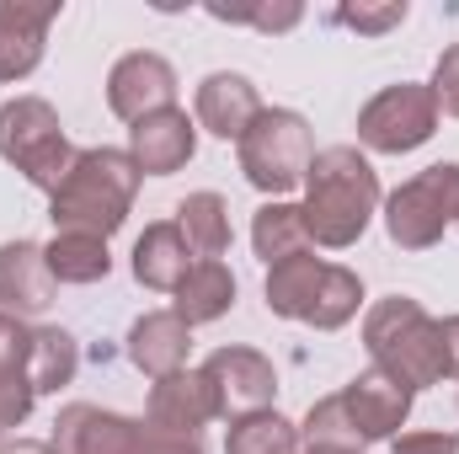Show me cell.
Returning a JSON list of instances; mask_svg holds the SVG:
<instances>
[{
    "instance_id": "obj_3",
    "label": "cell",
    "mask_w": 459,
    "mask_h": 454,
    "mask_svg": "<svg viewBox=\"0 0 459 454\" xmlns=\"http://www.w3.org/2000/svg\"><path fill=\"white\" fill-rule=\"evenodd\" d=\"M363 347H368L374 369H385L406 390H433L449 380L438 316H428L422 300H411V294H385L363 310Z\"/></svg>"
},
{
    "instance_id": "obj_10",
    "label": "cell",
    "mask_w": 459,
    "mask_h": 454,
    "mask_svg": "<svg viewBox=\"0 0 459 454\" xmlns=\"http://www.w3.org/2000/svg\"><path fill=\"white\" fill-rule=\"evenodd\" d=\"M337 396H342L347 417H352V428H358L363 444H390V439L406 428L411 406H417V390H406L401 380H390V374L374 369V363H368L363 374H352Z\"/></svg>"
},
{
    "instance_id": "obj_29",
    "label": "cell",
    "mask_w": 459,
    "mask_h": 454,
    "mask_svg": "<svg viewBox=\"0 0 459 454\" xmlns=\"http://www.w3.org/2000/svg\"><path fill=\"white\" fill-rule=\"evenodd\" d=\"M406 0H385V5H368V0H358V5H337V22H342L347 32H358V38H385L390 27H401L406 22Z\"/></svg>"
},
{
    "instance_id": "obj_17",
    "label": "cell",
    "mask_w": 459,
    "mask_h": 454,
    "mask_svg": "<svg viewBox=\"0 0 459 454\" xmlns=\"http://www.w3.org/2000/svg\"><path fill=\"white\" fill-rule=\"evenodd\" d=\"M128 363L150 380H166L177 369H187V353H193V327L177 316V310H144L134 327H128Z\"/></svg>"
},
{
    "instance_id": "obj_34",
    "label": "cell",
    "mask_w": 459,
    "mask_h": 454,
    "mask_svg": "<svg viewBox=\"0 0 459 454\" xmlns=\"http://www.w3.org/2000/svg\"><path fill=\"white\" fill-rule=\"evenodd\" d=\"M139 454H204V439H193V433H160V428H144Z\"/></svg>"
},
{
    "instance_id": "obj_12",
    "label": "cell",
    "mask_w": 459,
    "mask_h": 454,
    "mask_svg": "<svg viewBox=\"0 0 459 454\" xmlns=\"http://www.w3.org/2000/svg\"><path fill=\"white\" fill-rule=\"evenodd\" d=\"M144 444V423L91 406V401H70L54 417V450L59 454H139Z\"/></svg>"
},
{
    "instance_id": "obj_7",
    "label": "cell",
    "mask_w": 459,
    "mask_h": 454,
    "mask_svg": "<svg viewBox=\"0 0 459 454\" xmlns=\"http://www.w3.org/2000/svg\"><path fill=\"white\" fill-rule=\"evenodd\" d=\"M438 134V102L428 81H395L358 108V144L368 155H411Z\"/></svg>"
},
{
    "instance_id": "obj_25",
    "label": "cell",
    "mask_w": 459,
    "mask_h": 454,
    "mask_svg": "<svg viewBox=\"0 0 459 454\" xmlns=\"http://www.w3.org/2000/svg\"><path fill=\"white\" fill-rule=\"evenodd\" d=\"M363 300H368L363 278H358L352 267H342V262H326V278H321V289H316V305H310L305 327H316V332H342L347 321L363 310Z\"/></svg>"
},
{
    "instance_id": "obj_35",
    "label": "cell",
    "mask_w": 459,
    "mask_h": 454,
    "mask_svg": "<svg viewBox=\"0 0 459 454\" xmlns=\"http://www.w3.org/2000/svg\"><path fill=\"white\" fill-rule=\"evenodd\" d=\"M438 337H444V369L459 380V316H438Z\"/></svg>"
},
{
    "instance_id": "obj_1",
    "label": "cell",
    "mask_w": 459,
    "mask_h": 454,
    "mask_svg": "<svg viewBox=\"0 0 459 454\" xmlns=\"http://www.w3.org/2000/svg\"><path fill=\"white\" fill-rule=\"evenodd\" d=\"M385 193H379V171L358 144H326L316 150L310 171H305V225L310 240L326 251H347L363 240V230L374 225Z\"/></svg>"
},
{
    "instance_id": "obj_4",
    "label": "cell",
    "mask_w": 459,
    "mask_h": 454,
    "mask_svg": "<svg viewBox=\"0 0 459 454\" xmlns=\"http://www.w3.org/2000/svg\"><path fill=\"white\" fill-rule=\"evenodd\" d=\"M235 155H240V177L256 193L289 198L294 188H305V171L316 161V134L294 108H262V118L240 134Z\"/></svg>"
},
{
    "instance_id": "obj_6",
    "label": "cell",
    "mask_w": 459,
    "mask_h": 454,
    "mask_svg": "<svg viewBox=\"0 0 459 454\" xmlns=\"http://www.w3.org/2000/svg\"><path fill=\"white\" fill-rule=\"evenodd\" d=\"M379 214H385L390 246H401V251L438 246L459 225V161H438V166H422L417 177H406L379 204Z\"/></svg>"
},
{
    "instance_id": "obj_2",
    "label": "cell",
    "mask_w": 459,
    "mask_h": 454,
    "mask_svg": "<svg viewBox=\"0 0 459 454\" xmlns=\"http://www.w3.org/2000/svg\"><path fill=\"white\" fill-rule=\"evenodd\" d=\"M139 182H144V171L134 166L128 150H117V144H86V150H75L70 177L48 193L54 235L75 230V235L113 240L117 230L128 225V214H134Z\"/></svg>"
},
{
    "instance_id": "obj_37",
    "label": "cell",
    "mask_w": 459,
    "mask_h": 454,
    "mask_svg": "<svg viewBox=\"0 0 459 454\" xmlns=\"http://www.w3.org/2000/svg\"><path fill=\"white\" fill-rule=\"evenodd\" d=\"M299 454H337V450H299Z\"/></svg>"
},
{
    "instance_id": "obj_33",
    "label": "cell",
    "mask_w": 459,
    "mask_h": 454,
    "mask_svg": "<svg viewBox=\"0 0 459 454\" xmlns=\"http://www.w3.org/2000/svg\"><path fill=\"white\" fill-rule=\"evenodd\" d=\"M390 454H459V433L455 428H411V433H395Z\"/></svg>"
},
{
    "instance_id": "obj_9",
    "label": "cell",
    "mask_w": 459,
    "mask_h": 454,
    "mask_svg": "<svg viewBox=\"0 0 459 454\" xmlns=\"http://www.w3.org/2000/svg\"><path fill=\"white\" fill-rule=\"evenodd\" d=\"M177 92H182L177 65L166 54H155V48H134L108 70V113L123 118L128 128L177 108Z\"/></svg>"
},
{
    "instance_id": "obj_15",
    "label": "cell",
    "mask_w": 459,
    "mask_h": 454,
    "mask_svg": "<svg viewBox=\"0 0 459 454\" xmlns=\"http://www.w3.org/2000/svg\"><path fill=\"white\" fill-rule=\"evenodd\" d=\"M54 294H59V284L48 273L43 246L22 240V235L5 240L0 246V310L16 316V321H32V316H43L54 305Z\"/></svg>"
},
{
    "instance_id": "obj_30",
    "label": "cell",
    "mask_w": 459,
    "mask_h": 454,
    "mask_svg": "<svg viewBox=\"0 0 459 454\" xmlns=\"http://www.w3.org/2000/svg\"><path fill=\"white\" fill-rule=\"evenodd\" d=\"M38 406V390L27 385V374H0V439L16 433Z\"/></svg>"
},
{
    "instance_id": "obj_14",
    "label": "cell",
    "mask_w": 459,
    "mask_h": 454,
    "mask_svg": "<svg viewBox=\"0 0 459 454\" xmlns=\"http://www.w3.org/2000/svg\"><path fill=\"white\" fill-rule=\"evenodd\" d=\"M128 155L144 177H177L198 155V123L187 118V108H166V113L144 118L128 128Z\"/></svg>"
},
{
    "instance_id": "obj_19",
    "label": "cell",
    "mask_w": 459,
    "mask_h": 454,
    "mask_svg": "<svg viewBox=\"0 0 459 454\" xmlns=\"http://www.w3.org/2000/svg\"><path fill=\"white\" fill-rule=\"evenodd\" d=\"M235 294H240V284H235V273H230L225 257H198L193 273L177 284L171 310H177L187 327H214V321H225L230 310H235Z\"/></svg>"
},
{
    "instance_id": "obj_32",
    "label": "cell",
    "mask_w": 459,
    "mask_h": 454,
    "mask_svg": "<svg viewBox=\"0 0 459 454\" xmlns=\"http://www.w3.org/2000/svg\"><path fill=\"white\" fill-rule=\"evenodd\" d=\"M27 353H32V321L0 310V374H27Z\"/></svg>"
},
{
    "instance_id": "obj_22",
    "label": "cell",
    "mask_w": 459,
    "mask_h": 454,
    "mask_svg": "<svg viewBox=\"0 0 459 454\" xmlns=\"http://www.w3.org/2000/svg\"><path fill=\"white\" fill-rule=\"evenodd\" d=\"M81 374V342L65 327H32V353H27V385L38 396H54L65 385H75Z\"/></svg>"
},
{
    "instance_id": "obj_28",
    "label": "cell",
    "mask_w": 459,
    "mask_h": 454,
    "mask_svg": "<svg viewBox=\"0 0 459 454\" xmlns=\"http://www.w3.org/2000/svg\"><path fill=\"white\" fill-rule=\"evenodd\" d=\"M209 16L214 22H246L256 32H289L305 22V5H294V0H283V5H209Z\"/></svg>"
},
{
    "instance_id": "obj_36",
    "label": "cell",
    "mask_w": 459,
    "mask_h": 454,
    "mask_svg": "<svg viewBox=\"0 0 459 454\" xmlns=\"http://www.w3.org/2000/svg\"><path fill=\"white\" fill-rule=\"evenodd\" d=\"M0 454H59L54 439H0Z\"/></svg>"
},
{
    "instance_id": "obj_26",
    "label": "cell",
    "mask_w": 459,
    "mask_h": 454,
    "mask_svg": "<svg viewBox=\"0 0 459 454\" xmlns=\"http://www.w3.org/2000/svg\"><path fill=\"white\" fill-rule=\"evenodd\" d=\"M225 454H299V423H289L278 406L251 412L225 428Z\"/></svg>"
},
{
    "instance_id": "obj_5",
    "label": "cell",
    "mask_w": 459,
    "mask_h": 454,
    "mask_svg": "<svg viewBox=\"0 0 459 454\" xmlns=\"http://www.w3.org/2000/svg\"><path fill=\"white\" fill-rule=\"evenodd\" d=\"M0 161L11 171H22L38 193H54L70 177L75 144H70L65 123L54 113V102H43V97L0 102Z\"/></svg>"
},
{
    "instance_id": "obj_23",
    "label": "cell",
    "mask_w": 459,
    "mask_h": 454,
    "mask_svg": "<svg viewBox=\"0 0 459 454\" xmlns=\"http://www.w3.org/2000/svg\"><path fill=\"white\" fill-rule=\"evenodd\" d=\"M43 257H48L54 284H102V278L113 273V251H108L102 235L59 230L54 240H43Z\"/></svg>"
},
{
    "instance_id": "obj_24",
    "label": "cell",
    "mask_w": 459,
    "mask_h": 454,
    "mask_svg": "<svg viewBox=\"0 0 459 454\" xmlns=\"http://www.w3.org/2000/svg\"><path fill=\"white\" fill-rule=\"evenodd\" d=\"M177 230L187 235L193 257H225L230 251V204L214 188L187 193V198L177 204Z\"/></svg>"
},
{
    "instance_id": "obj_21",
    "label": "cell",
    "mask_w": 459,
    "mask_h": 454,
    "mask_svg": "<svg viewBox=\"0 0 459 454\" xmlns=\"http://www.w3.org/2000/svg\"><path fill=\"white\" fill-rule=\"evenodd\" d=\"M321 278H326V262H321L316 251H305V257H289V262L267 267L262 300H267V310H273L278 321H305V316H310V305H316V289H321Z\"/></svg>"
},
{
    "instance_id": "obj_13",
    "label": "cell",
    "mask_w": 459,
    "mask_h": 454,
    "mask_svg": "<svg viewBox=\"0 0 459 454\" xmlns=\"http://www.w3.org/2000/svg\"><path fill=\"white\" fill-rule=\"evenodd\" d=\"M262 118V92L251 86V75L240 70H214L198 81L193 92V123L225 144H240V134Z\"/></svg>"
},
{
    "instance_id": "obj_20",
    "label": "cell",
    "mask_w": 459,
    "mask_h": 454,
    "mask_svg": "<svg viewBox=\"0 0 459 454\" xmlns=\"http://www.w3.org/2000/svg\"><path fill=\"white\" fill-rule=\"evenodd\" d=\"M251 251H256L267 267L316 251L310 225H305V204H294V198H267V204L251 214Z\"/></svg>"
},
{
    "instance_id": "obj_27",
    "label": "cell",
    "mask_w": 459,
    "mask_h": 454,
    "mask_svg": "<svg viewBox=\"0 0 459 454\" xmlns=\"http://www.w3.org/2000/svg\"><path fill=\"white\" fill-rule=\"evenodd\" d=\"M299 450H337V454H363L368 444L358 439V428H352V417H347L342 396H321L310 412H305V423H299Z\"/></svg>"
},
{
    "instance_id": "obj_16",
    "label": "cell",
    "mask_w": 459,
    "mask_h": 454,
    "mask_svg": "<svg viewBox=\"0 0 459 454\" xmlns=\"http://www.w3.org/2000/svg\"><path fill=\"white\" fill-rule=\"evenodd\" d=\"M59 22V5H16L0 0V86L27 81L48 54V27Z\"/></svg>"
},
{
    "instance_id": "obj_18",
    "label": "cell",
    "mask_w": 459,
    "mask_h": 454,
    "mask_svg": "<svg viewBox=\"0 0 459 454\" xmlns=\"http://www.w3.org/2000/svg\"><path fill=\"white\" fill-rule=\"evenodd\" d=\"M193 246H187V235L177 230V220H155V225H144V235L134 240V251H128V273L144 284V289H155V294H177V284L193 273Z\"/></svg>"
},
{
    "instance_id": "obj_11",
    "label": "cell",
    "mask_w": 459,
    "mask_h": 454,
    "mask_svg": "<svg viewBox=\"0 0 459 454\" xmlns=\"http://www.w3.org/2000/svg\"><path fill=\"white\" fill-rule=\"evenodd\" d=\"M209 423H220V401L214 385L204 380V369H177L166 380H150V401H144V428L160 433H204Z\"/></svg>"
},
{
    "instance_id": "obj_8",
    "label": "cell",
    "mask_w": 459,
    "mask_h": 454,
    "mask_svg": "<svg viewBox=\"0 0 459 454\" xmlns=\"http://www.w3.org/2000/svg\"><path fill=\"white\" fill-rule=\"evenodd\" d=\"M198 369H204V380L214 385L220 423H240V417L267 412V406L278 401V369H273V358L256 353V347H240V342L214 347Z\"/></svg>"
},
{
    "instance_id": "obj_31",
    "label": "cell",
    "mask_w": 459,
    "mask_h": 454,
    "mask_svg": "<svg viewBox=\"0 0 459 454\" xmlns=\"http://www.w3.org/2000/svg\"><path fill=\"white\" fill-rule=\"evenodd\" d=\"M433 102H438V118H459V43H449L433 65V81H428Z\"/></svg>"
}]
</instances>
